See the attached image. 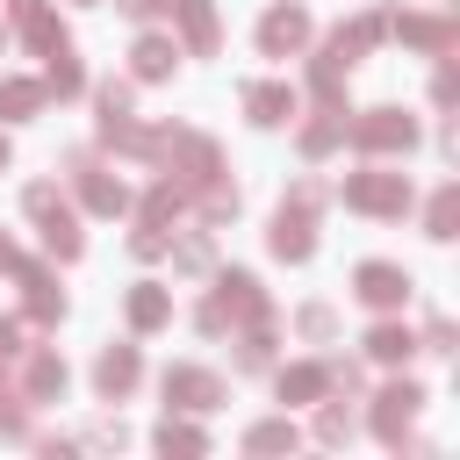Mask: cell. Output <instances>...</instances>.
Returning a JSON list of instances; mask_svg holds the SVG:
<instances>
[{"instance_id": "1", "label": "cell", "mask_w": 460, "mask_h": 460, "mask_svg": "<svg viewBox=\"0 0 460 460\" xmlns=\"http://www.w3.org/2000/svg\"><path fill=\"white\" fill-rule=\"evenodd\" d=\"M302 36H309V22H302L295 7H280V14H266V29H259V43H266V50H295Z\"/></svg>"}, {"instance_id": "2", "label": "cell", "mask_w": 460, "mask_h": 460, "mask_svg": "<svg viewBox=\"0 0 460 460\" xmlns=\"http://www.w3.org/2000/svg\"><path fill=\"white\" fill-rule=\"evenodd\" d=\"M172 58H180V50H172L165 36H144V43H137V72H144V79H165Z\"/></svg>"}, {"instance_id": "3", "label": "cell", "mask_w": 460, "mask_h": 460, "mask_svg": "<svg viewBox=\"0 0 460 460\" xmlns=\"http://www.w3.org/2000/svg\"><path fill=\"white\" fill-rule=\"evenodd\" d=\"M359 295H367V302H395V295H402V273H388V266H367V273H359Z\"/></svg>"}, {"instance_id": "4", "label": "cell", "mask_w": 460, "mask_h": 460, "mask_svg": "<svg viewBox=\"0 0 460 460\" xmlns=\"http://www.w3.org/2000/svg\"><path fill=\"white\" fill-rule=\"evenodd\" d=\"M288 108H295V101H288L280 86H259V93H252V115H259V122H280Z\"/></svg>"}, {"instance_id": "5", "label": "cell", "mask_w": 460, "mask_h": 460, "mask_svg": "<svg viewBox=\"0 0 460 460\" xmlns=\"http://www.w3.org/2000/svg\"><path fill=\"white\" fill-rule=\"evenodd\" d=\"M129 381H137V359L129 352H108L101 359V388H129Z\"/></svg>"}, {"instance_id": "6", "label": "cell", "mask_w": 460, "mask_h": 460, "mask_svg": "<svg viewBox=\"0 0 460 460\" xmlns=\"http://www.w3.org/2000/svg\"><path fill=\"white\" fill-rule=\"evenodd\" d=\"M36 101H43V86H7V93H0V108H7V115H29Z\"/></svg>"}, {"instance_id": "7", "label": "cell", "mask_w": 460, "mask_h": 460, "mask_svg": "<svg viewBox=\"0 0 460 460\" xmlns=\"http://www.w3.org/2000/svg\"><path fill=\"white\" fill-rule=\"evenodd\" d=\"M0 165H7V137H0Z\"/></svg>"}]
</instances>
